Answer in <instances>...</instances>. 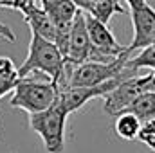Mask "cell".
<instances>
[{"label":"cell","instance_id":"17","mask_svg":"<svg viewBox=\"0 0 155 153\" xmlns=\"http://www.w3.org/2000/svg\"><path fill=\"white\" fill-rule=\"evenodd\" d=\"M0 76L9 81H18V69L7 56H0Z\"/></svg>","mask_w":155,"mask_h":153},{"label":"cell","instance_id":"13","mask_svg":"<svg viewBox=\"0 0 155 153\" xmlns=\"http://www.w3.org/2000/svg\"><path fill=\"white\" fill-rule=\"evenodd\" d=\"M128 112L135 114L141 121H148L155 117V90H146L143 92L130 106Z\"/></svg>","mask_w":155,"mask_h":153},{"label":"cell","instance_id":"3","mask_svg":"<svg viewBox=\"0 0 155 153\" xmlns=\"http://www.w3.org/2000/svg\"><path fill=\"white\" fill-rule=\"evenodd\" d=\"M126 56L121 54L117 60L103 63V61H83L79 65H71L65 61V74L60 83V90L71 86H92L101 85L117 77L124 69Z\"/></svg>","mask_w":155,"mask_h":153},{"label":"cell","instance_id":"6","mask_svg":"<svg viewBox=\"0 0 155 153\" xmlns=\"http://www.w3.org/2000/svg\"><path fill=\"white\" fill-rule=\"evenodd\" d=\"M153 76V72L148 74H134V76L124 77L116 88H112L103 99V110L108 115H119L121 112L128 110V106L148 90V83Z\"/></svg>","mask_w":155,"mask_h":153},{"label":"cell","instance_id":"7","mask_svg":"<svg viewBox=\"0 0 155 153\" xmlns=\"http://www.w3.org/2000/svg\"><path fill=\"white\" fill-rule=\"evenodd\" d=\"M134 74H141V72H132V70H128V69H123V72L117 77L110 79V81H105V83H101V85L63 88V90L58 92V101L63 105V108L67 110V114L78 112V110H79L83 105H87L90 99H94V97H105L112 88H116L124 77L134 76Z\"/></svg>","mask_w":155,"mask_h":153},{"label":"cell","instance_id":"16","mask_svg":"<svg viewBox=\"0 0 155 153\" xmlns=\"http://www.w3.org/2000/svg\"><path fill=\"white\" fill-rule=\"evenodd\" d=\"M137 139L143 144H146L152 151H155V117L153 119H148V121H143Z\"/></svg>","mask_w":155,"mask_h":153},{"label":"cell","instance_id":"15","mask_svg":"<svg viewBox=\"0 0 155 153\" xmlns=\"http://www.w3.org/2000/svg\"><path fill=\"white\" fill-rule=\"evenodd\" d=\"M124 69H128L132 72H139L141 69H152V70H155V45L152 43V45L141 49V52L135 54L134 58H126Z\"/></svg>","mask_w":155,"mask_h":153},{"label":"cell","instance_id":"4","mask_svg":"<svg viewBox=\"0 0 155 153\" xmlns=\"http://www.w3.org/2000/svg\"><path fill=\"white\" fill-rule=\"evenodd\" d=\"M67 110L56 99L47 110L29 114V126L38 133L49 153H63L65 150V124Z\"/></svg>","mask_w":155,"mask_h":153},{"label":"cell","instance_id":"9","mask_svg":"<svg viewBox=\"0 0 155 153\" xmlns=\"http://www.w3.org/2000/svg\"><path fill=\"white\" fill-rule=\"evenodd\" d=\"M90 38L87 31V20H85V11L79 9L72 20L71 33H69V43H67V52H65V61L71 65H79L83 61H88L90 56Z\"/></svg>","mask_w":155,"mask_h":153},{"label":"cell","instance_id":"20","mask_svg":"<svg viewBox=\"0 0 155 153\" xmlns=\"http://www.w3.org/2000/svg\"><path fill=\"white\" fill-rule=\"evenodd\" d=\"M153 45H155V41H153Z\"/></svg>","mask_w":155,"mask_h":153},{"label":"cell","instance_id":"19","mask_svg":"<svg viewBox=\"0 0 155 153\" xmlns=\"http://www.w3.org/2000/svg\"><path fill=\"white\" fill-rule=\"evenodd\" d=\"M126 4H128V7L130 9H135V7H141V5H144L146 4V0H124Z\"/></svg>","mask_w":155,"mask_h":153},{"label":"cell","instance_id":"1","mask_svg":"<svg viewBox=\"0 0 155 153\" xmlns=\"http://www.w3.org/2000/svg\"><path fill=\"white\" fill-rule=\"evenodd\" d=\"M33 72H41L54 81L61 83L65 74V58L58 45L51 40L41 38L36 33H31V43L25 61L18 67V77H25Z\"/></svg>","mask_w":155,"mask_h":153},{"label":"cell","instance_id":"18","mask_svg":"<svg viewBox=\"0 0 155 153\" xmlns=\"http://www.w3.org/2000/svg\"><path fill=\"white\" fill-rule=\"evenodd\" d=\"M15 85H16V81H9V79H5V77L0 76V99H2L4 96H7L9 92H13Z\"/></svg>","mask_w":155,"mask_h":153},{"label":"cell","instance_id":"5","mask_svg":"<svg viewBox=\"0 0 155 153\" xmlns=\"http://www.w3.org/2000/svg\"><path fill=\"white\" fill-rule=\"evenodd\" d=\"M85 20H87V31H88L90 45H92L88 61H103V63H108V61L117 60L124 52V47L110 33L108 25L103 24V22H99L97 18H94L88 13H85Z\"/></svg>","mask_w":155,"mask_h":153},{"label":"cell","instance_id":"2","mask_svg":"<svg viewBox=\"0 0 155 153\" xmlns=\"http://www.w3.org/2000/svg\"><path fill=\"white\" fill-rule=\"evenodd\" d=\"M58 85L51 79L40 81L33 77H18L9 105L13 108L25 110L27 114H38L47 110L58 99Z\"/></svg>","mask_w":155,"mask_h":153},{"label":"cell","instance_id":"8","mask_svg":"<svg viewBox=\"0 0 155 153\" xmlns=\"http://www.w3.org/2000/svg\"><path fill=\"white\" fill-rule=\"evenodd\" d=\"M132 25H134V40L128 47H124V56L128 58L134 50H141L155 41V9L146 2L141 7L130 9Z\"/></svg>","mask_w":155,"mask_h":153},{"label":"cell","instance_id":"14","mask_svg":"<svg viewBox=\"0 0 155 153\" xmlns=\"http://www.w3.org/2000/svg\"><path fill=\"white\" fill-rule=\"evenodd\" d=\"M85 13L92 15L94 18H97L103 24H108L116 13H124V7L119 5V0H97Z\"/></svg>","mask_w":155,"mask_h":153},{"label":"cell","instance_id":"10","mask_svg":"<svg viewBox=\"0 0 155 153\" xmlns=\"http://www.w3.org/2000/svg\"><path fill=\"white\" fill-rule=\"evenodd\" d=\"M41 9L49 15L56 29L71 27L76 13L79 11L74 0H41Z\"/></svg>","mask_w":155,"mask_h":153},{"label":"cell","instance_id":"12","mask_svg":"<svg viewBox=\"0 0 155 153\" xmlns=\"http://www.w3.org/2000/svg\"><path fill=\"white\" fill-rule=\"evenodd\" d=\"M141 124H143V121L137 115L124 110V112H121L117 115L116 119V133L124 141H135L137 135H139Z\"/></svg>","mask_w":155,"mask_h":153},{"label":"cell","instance_id":"11","mask_svg":"<svg viewBox=\"0 0 155 153\" xmlns=\"http://www.w3.org/2000/svg\"><path fill=\"white\" fill-rule=\"evenodd\" d=\"M22 15H24V20L29 24L31 33H36L41 38L51 40V41L56 40V25L52 24L49 15L41 9V5H36L35 2H31L22 11Z\"/></svg>","mask_w":155,"mask_h":153}]
</instances>
